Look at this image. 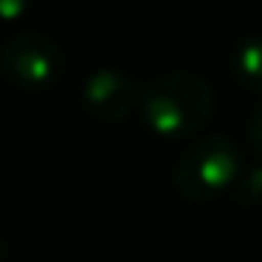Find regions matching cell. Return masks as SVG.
<instances>
[{
  "label": "cell",
  "instance_id": "obj_6",
  "mask_svg": "<svg viewBox=\"0 0 262 262\" xmlns=\"http://www.w3.org/2000/svg\"><path fill=\"white\" fill-rule=\"evenodd\" d=\"M234 194H237L239 203L262 206V158H259V164H254L251 169H245L243 175L237 178Z\"/></svg>",
  "mask_w": 262,
  "mask_h": 262
},
{
  "label": "cell",
  "instance_id": "obj_2",
  "mask_svg": "<svg viewBox=\"0 0 262 262\" xmlns=\"http://www.w3.org/2000/svg\"><path fill=\"white\" fill-rule=\"evenodd\" d=\"M239 175H243V152L237 141L226 136H206L181 155L172 172V183L181 198L203 203L234 186Z\"/></svg>",
  "mask_w": 262,
  "mask_h": 262
},
{
  "label": "cell",
  "instance_id": "obj_4",
  "mask_svg": "<svg viewBox=\"0 0 262 262\" xmlns=\"http://www.w3.org/2000/svg\"><path fill=\"white\" fill-rule=\"evenodd\" d=\"M82 102L99 121H124L141 102V93L130 74L119 68H99L82 85Z\"/></svg>",
  "mask_w": 262,
  "mask_h": 262
},
{
  "label": "cell",
  "instance_id": "obj_7",
  "mask_svg": "<svg viewBox=\"0 0 262 262\" xmlns=\"http://www.w3.org/2000/svg\"><path fill=\"white\" fill-rule=\"evenodd\" d=\"M248 144L256 158H262V102L254 107V113L248 119Z\"/></svg>",
  "mask_w": 262,
  "mask_h": 262
},
{
  "label": "cell",
  "instance_id": "obj_3",
  "mask_svg": "<svg viewBox=\"0 0 262 262\" xmlns=\"http://www.w3.org/2000/svg\"><path fill=\"white\" fill-rule=\"evenodd\" d=\"M3 76L20 91H48L65 71V54L42 31H17L0 51Z\"/></svg>",
  "mask_w": 262,
  "mask_h": 262
},
{
  "label": "cell",
  "instance_id": "obj_1",
  "mask_svg": "<svg viewBox=\"0 0 262 262\" xmlns=\"http://www.w3.org/2000/svg\"><path fill=\"white\" fill-rule=\"evenodd\" d=\"M144 124L158 138H189L214 113V88L192 71H169L147 82L138 102Z\"/></svg>",
  "mask_w": 262,
  "mask_h": 262
},
{
  "label": "cell",
  "instance_id": "obj_8",
  "mask_svg": "<svg viewBox=\"0 0 262 262\" xmlns=\"http://www.w3.org/2000/svg\"><path fill=\"white\" fill-rule=\"evenodd\" d=\"M29 9V0H0V12L6 20H17Z\"/></svg>",
  "mask_w": 262,
  "mask_h": 262
},
{
  "label": "cell",
  "instance_id": "obj_5",
  "mask_svg": "<svg viewBox=\"0 0 262 262\" xmlns=\"http://www.w3.org/2000/svg\"><path fill=\"white\" fill-rule=\"evenodd\" d=\"M234 79L254 93H262V37L239 42L231 54Z\"/></svg>",
  "mask_w": 262,
  "mask_h": 262
}]
</instances>
